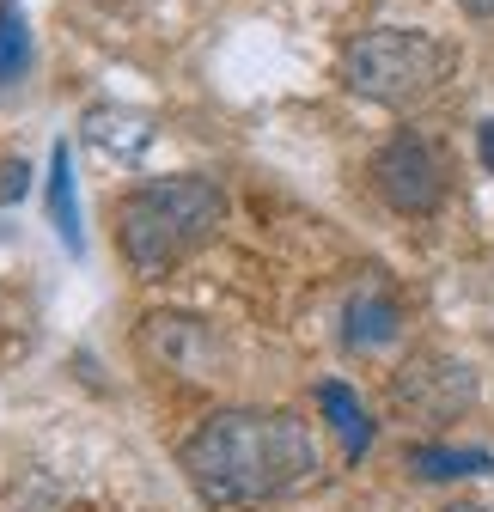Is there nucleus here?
Masks as SVG:
<instances>
[{
  "mask_svg": "<svg viewBox=\"0 0 494 512\" xmlns=\"http://www.w3.org/2000/svg\"><path fill=\"white\" fill-rule=\"evenodd\" d=\"M208 512H257L318 476V439L287 409H220L177 452Z\"/></svg>",
  "mask_w": 494,
  "mask_h": 512,
  "instance_id": "obj_1",
  "label": "nucleus"
},
{
  "mask_svg": "<svg viewBox=\"0 0 494 512\" xmlns=\"http://www.w3.org/2000/svg\"><path fill=\"white\" fill-rule=\"evenodd\" d=\"M226 189L214 177H153L116 202V250L135 275H171L220 232Z\"/></svg>",
  "mask_w": 494,
  "mask_h": 512,
  "instance_id": "obj_2",
  "label": "nucleus"
},
{
  "mask_svg": "<svg viewBox=\"0 0 494 512\" xmlns=\"http://www.w3.org/2000/svg\"><path fill=\"white\" fill-rule=\"evenodd\" d=\"M452 68H458L452 43H440L434 31H409V25L360 31L342 49V86L379 110H415L427 98H440Z\"/></svg>",
  "mask_w": 494,
  "mask_h": 512,
  "instance_id": "obj_3",
  "label": "nucleus"
},
{
  "mask_svg": "<svg viewBox=\"0 0 494 512\" xmlns=\"http://www.w3.org/2000/svg\"><path fill=\"white\" fill-rule=\"evenodd\" d=\"M446 183H452V165H446L440 141H427L421 128L391 135L373 159V189L397 214H434L446 202Z\"/></svg>",
  "mask_w": 494,
  "mask_h": 512,
  "instance_id": "obj_4",
  "label": "nucleus"
},
{
  "mask_svg": "<svg viewBox=\"0 0 494 512\" xmlns=\"http://www.w3.org/2000/svg\"><path fill=\"white\" fill-rule=\"evenodd\" d=\"M80 135H86L98 153H110V159H122V165H135V159L153 147V122H147L141 110H122V104H92L86 122H80Z\"/></svg>",
  "mask_w": 494,
  "mask_h": 512,
  "instance_id": "obj_5",
  "label": "nucleus"
},
{
  "mask_svg": "<svg viewBox=\"0 0 494 512\" xmlns=\"http://www.w3.org/2000/svg\"><path fill=\"white\" fill-rule=\"evenodd\" d=\"M318 403H324V415H330V427H336V439H342V458L348 464H360L366 458V445H373V421H366V409H360V397L348 391V384H318Z\"/></svg>",
  "mask_w": 494,
  "mask_h": 512,
  "instance_id": "obj_6",
  "label": "nucleus"
},
{
  "mask_svg": "<svg viewBox=\"0 0 494 512\" xmlns=\"http://www.w3.org/2000/svg\"><path fill=\"white\" fill-rule=\"evenodd\" d=\"M397 324H403V311L391 293H360L348 305V348H385L397 336Z\"/></svg>",
  "mask_w": 494,
  "mask_h": 512,
  "instance_id": "obj_7",
  "label": "nucleus"
},
{
  "mask_svg": "<svg viewBox=\"0 0 494 512\" xmlns=\"http://www.w3.org/2000/svg\"><path fill=\"white\" fill-rule=\"evenodd\" d=\"M49 220H55V232H61V244H68V250L86 244L80 238V208H74V159H68V141L49 153Z\"/></svg>",
  "mask_w": 494,
  "mask_h": 512,
  "instance_id": "obj_8",
  "label": "nucleus"
},
{
  "mask_svg": "<svg viewBox=\"0 0 494 512\" xmlns=\"http://www.w3.org/2000/svg\"><path fill=\"white\" fill-rule=\"evenodd\" d=\"M409 470L427 476V482H452V476H488L494 458H488V452H452V445H415V452H409Z\"/></svg>",
  "mask_w": 494,
  "mask_h": 512,
  "instance_id": "obj_9",
  "label": "nucleus"
},
{
  "mask_svg": "<svg viewBox=\"0 0 494 512\" xmlns=\"http://www.w3.org/2000/svg\"><path fill=\"white\" fill-rule=\"evenodd\" d=\"M25 61H31L25 13H19V0H0V86L19 80V74H25Z\"/></svg>",
  "mask_w": 494,
  "mask_h": 512,
  "instance_id": "obj_10",
  "label": "nucleus"
},
{
  "mask_svg": "<svg viewBox=\"0 0 494 512\" xmlns=\"http://www.w3.org/2000/svg\"><path fill=\"white\" fill-rule=\"evenodd\" d=\"M31 196V165L25 159H0V208H13Z\"/></svg>",
  "mask_w": 494,
  "mask_h": 512,
  "instance_id": "obj_11",
  "label": "nucleus"
},
{
  "mask_svg": "<svg viewBox=\"0 0 494 512\" xmlns=\"http://www.w3.org/2000/svg\"><path fill=\"white\" fill-rule=\"evenodd\" d=\"M476 153H482V165L494 171V122H482V135H476Z\"/></svg>",
  "mask_w": 494,
  "mask_h": 512,
  "instance_id": "obj_12",
  "label": "nucleus"
},
{
  "mask_svg": "<svg viewBox=\"0 0 494 512\" xmlns=\"http://www.w3.org/2000/svg\"><path fill=\"white\" fill-rule=\"evenodd\" d=\"M464 7H470V13H494V0H464Z\"/></svg>",
  "mask_w": 494,
  "mask_h": 512,
  "instance_id": "obj_13",
  "label": "nucleus"
},
{
  "mask_svg": "<svg viewBox=\"0 0 494 512\" xmlns=\"http://www.w3.org/2000/svg\"><path fill=\"white\" fill-rule=\"evenodd\" d=\"M452 512H482V506H452Z\"/></svg>",
  "mask_w": 494,
  "mask_h": 512,
  "instance_id": "obj_14",
  "label": "nucleus"
}]
</instances>
